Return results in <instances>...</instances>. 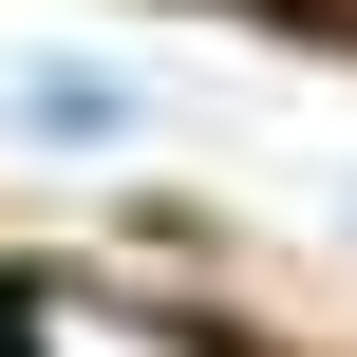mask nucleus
Masks as SVG:
<instances>
[{
  "label": "nucleus",
  "instance_id": "nucleus-1",
  "mask_svg": "<svg viewBox=\"0 0 357 357\" xmlns=\"http://www.w3.org/2000/svg\"><path fill=\"white\" fill-rule=\"evenodd\" d=\"M0 113H19L38 151H132V132H151V94H132V56H94V38H38V56L0 75Z\"/></svg>",
  "mask_w": 357,
  "mask_h": 357
},
{
  "label": "nucleus",
  "instance_id": "nucleus-2",
  "mask_svg": "<svg viewBox=\"0 0 357 357\" xmlns=\"http://www.w3.org/2000/svg\"><path fill=\"white\" fill-rule=\"evenodd\" d=\"M0 339H19V357H207L188 320H132V301H94V282H38Z\"/></svg>",
  "mask_w": 357,
  "mask_h": 357
},
{
  "label": "nucleus",
  "instance_id": "nucleus-3",
  "mask_svg": "<svg viewBox=\"0 0 357 357\" xmlns=\"http://www.w3.org/2000/svg\"><path fill=\"white\" fill-rule=\"evenodd\" d=\"M0 357H19V339H0Z\"/></svg>",
  "mask_w": 357,
  "mask_h": 357
}]
</instances>
